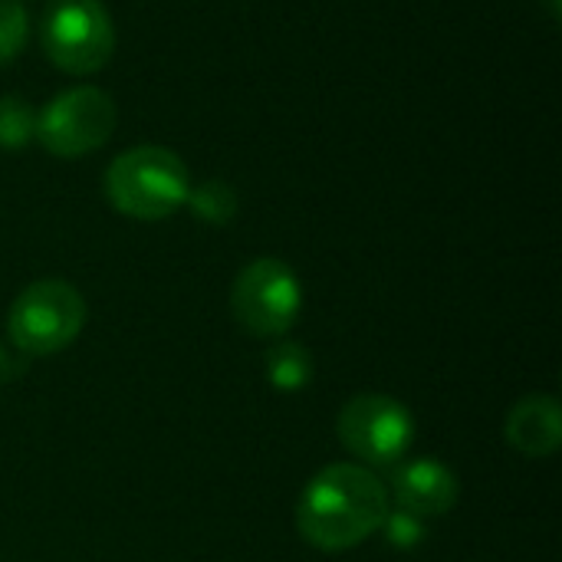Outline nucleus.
I'll use <instances>...</instances> for the list:
<instances>
[{"mask_svg": "<svg viewBox=\"0 0 562 562\" xmlns=\"http://www.w3.org/2000/svg\"><path fill=\"white\" fill-rule=\"evenodd\" d=\"M392 510L389 487L375 471L339 461L310 477L296 501V533L323 553H346L379 533Z\"/></svg>", "mask_w": 562, "mask_h": 562, "instance_id": "nucleus-1", "label": "nucleus"}, {"mask_svg": "<svg viewBox=\"0 0 562 562\" xmlns=\"http://www.w3.org/2000/svg\"><path fill=\"white\" fill-rule=\"evenodd\" d=\"M105 201L132 221H165L184 207L191 191L188 165L165 145L119 151L102 178Z\"/></svg>", "mask_w": 562, "mask_h": 562, "instance_id": "nucleus-2", "label": "nucleus"}, {"mask_svg": "<svg viewBox=\"0 0 562 562\" xmlns=\"http://www.w3.org/2000/svg\"><path fill=\"white\" fill-rule=\"evenodd\" d=\"M89 306L82 293L69 280H36L30 283L7 310V336L10 346L23 356H56L69 349L82 326H86Z\"/></svg>", "mask_w": 562, "mask_h": 562, "instance_id": "nucleus-3", "label": "nucleus"}, {"mask_svg": "<svg viewBox=\"0 0 562 562\" xmlns=\"http://www.w3.org/2000/svg\"><path fill=\"white\" fill-rule=\"evenodd\" d=\"M46 59L69 76L99 72L115 53V23L102 0H53L40 20Z\"/></svg>", "mask_w": 562, "mask_h": 562, "instance_id": "nucleus-4", "label": "nucleus"}, {"mask_svg": "<svg viewBox=\"0 0 562 562\" xmlns=\"http://www.w3.org/2000/svg\"><path fill=\"white\" fill-rule=\"evenodd\" d=\"M231 313L247 336H286L303 313V283L296 270L277 257L250 260L231 286Z\"/></svg>", "mask_w": 562, "mask_h": 562, "instance_id": "nucleus-5", "label": "nucleus"}, {"mask_svg": "<svg viewBox=\"0 0 562 562\" xmlns=\"http://www.w3.org/2000/svg\"><path fill=\"white\" fill-rule=\"evenodd\" d=\"M339 445L369 471L395 468L415 445V415L405 402L379 392L356 395L336 418Z\"/></svg>", "mask_w": 562, "mask_h": 562, "instance_id": "nucleus-6", "label": "nucleus"}, {"mask_svg": "<svg viewBox=\"0 0 562 562\" xmlns=\"http://www.w3.org/2000/svg\"><path fill=\"white\" fill-rule=\"evenodd\" d=\"M119 125L115 99L99 86H72L56 92L36 112V142L53 158H82L99 151Z\"/></svg>", "mask_w": 562, "mask_h": 562, "instance_id": "nucleus-7", "label": "nucleus"}, {"mask_svg": "<svg viewBox=\"0 0 562 562\" xmlns=\"http://www.w3.org/2000/svg\"><path fill=\"white\" fill-rule=\"evenodd\" d=\"M392 471L395 474H392L389 497L395 501L398 510H408L422 520L451 514V507L461 497L458 474L438 458H418L408 464H395Z\"/></svg>", "mask_w": 562, "mask_h": 562, "instance_id": "nucleus-8", "label": "nucleus"}, {"mask_svg": "<svg viewBox=\"0 0 562 562\" xmlns=\"http://www.w3.org/2000/svg\"><path fill=\"white\" fill-rule=\"evenodd\" d=\"M507 445L533 461L553 458L562 445V412L553 395H527L520 398L504 425Z\"/></svg>", "mask_w": 562, "mask_h": 562, "instance_id": "nucleus-9", "label": "nucleus"}, {"mask_svg": "<svg viewBox=\"0 0 562 562\" xmlns=\"http://www.w3.org/2000/svg\"><path fill=\"white\" fill-rule=\"evenodd\" d=\"M263 375H267V382L277 392L293 395V392L310 389V382L316 375V362H313L306 346H300V342H277L263 356Z\"/></svg>", "mask_w": 562, "mask_h": 562, "instance_id": "nucleus-10", "label": "nucleus"}, {"mask_svg": "<svg viewBox=\"0 0 562 562\" xmlns=\"http://www.w3.org/2000/svg\"><path fill=\"white\" fill-rule=\"evenodd\" d=\"M184 207H188L198 221H204V224H211V227H224V224H231V221L237 217L240 201H237V191H234L227 181L207 178V181H201V184H191Z\"/></svg>", "mask_w": 562, "mask_h": 562, "instance_id": "nucleus-11", "label": "nucleus"}, {"mask_svg": "<svg viewBox=\"0 0 562 562\" xmlns=\"http://www.w3.org/2000/svg\"><path fill=\"white\" fill-rule=\"evenodd\" d=\"M36 138V109L23 95H0V148L20 151Z\"/></svg>", "mask_w": 562, "mask_h": 562, "instance_id": "nucleus-12", "label": "nucleus"}, {"mask_svg": "<svg viewBox=\"0 0 562 562\" xmlns=\"http://www.w3.org/2000/svg\"><path fill=\"white\" fill-rule=\"evenodd\" d=\"M30 43V13L16 0H0V66L13 63Z\"/></svg>", "mask_w": 562, "mask_h": 562, "instance_id": "nucleus-13", "label": "nucleus"}, {"mask_svg": "<svg viewBox=\"0 0 562 562\" xmlns=\"http://www.w3.org/2000/svg\"><path fill=\"white\" fill-rule=\"evenodd\" d=\"M379 530L385 533L389 547H395V550H415V547H422L425 537H428L425 520L415 517V514H408V510H398V507L385 514V520H382Z\"/></svg>", "mask_w": 562, "mask_h": 562, "instance_id": "nucleus-14", "label": "nucleus"}, {"mask_svg": "<svg viewBox=\"0 0 562 562\" xmlns=\"http://www.w3.org/2000/svg\"><path fill=\"white\" fill-rule=\"evenodd\" d=\"M23 369H26L23 359H20L16 352H10V349L0 342V392H3L7 385H13V382L23 375Z\"/></svg>", "mask_w": 562, "mask_h": 562, "instance_id": "nucleus-15", "label": "nucleus"}, {"mask_svg": "<svg viewBox=\"0 0 562 562\" xmlns=\"http://www.w3.org/2000/svg\"><path fill=\"white\" fill-rule=\"evenodd\" d=\"M16 3H23V0H16Z\"/></svg>", "mask_w": 562, "mask_h": 562, "instance_id": "nucleus-16", "label": "nucleus"}]
</instances>
